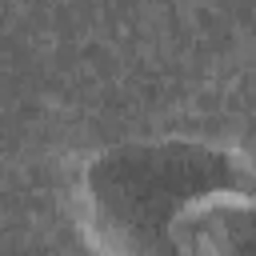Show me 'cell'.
I'll return each mask as SVG.
<instances>
[{
    "instance_id": "6da1fadb",
    "label": "cell",
    "mask_w": 256,
    "mask_h": 256,
    "mask_svg": "<svg viewBox=\"0 0 256 256\" xmlns=\"http://www.w3.org/2000/svg\"><path fill=\"white\" fill-rule=\"evenodd\" d=\"M76 212L88 244L112 256H228L252 236L256 180L228 144L120 140L80 168Z\"/></svg>"
}]
</instances>
